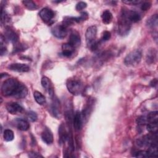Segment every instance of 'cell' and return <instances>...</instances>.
<instances>
[{
	"label": "cell",
	"mask_w": 158,
	"mask_h": 158,
	"mask_svg": "<svg viewBox=\"0 0 158 158\" xmlns=\"http://www.w3.org/2000/svg\"><path fill=\"white\" fill-rule=\"evenodd\" d=\"M16 127L21 131H27L30 128L29 123L23 118H17L15 120Z\"/></svg>",
	"instance_id": "cell-16"
},
{
	"label": "cell",
	"mask_w": 158,
	"mask_h": 158,
	"mask_svg": "<svg viewBox=\"0 0 158 158\" xmlns=\"http://www.w3.org/2000/svg\"><path fill=\"white\" fill-rule=\"evenodd\" d=\"M52 114L56 118H59L60 116V102L57 98H54L51 105Z\"/></svg>",
	"instance_id": "cell-15"
},
{
	"label": "cell",
	"mask_w": 158,
	"mask_h": 158,
	"mask_svg": "<svg viewBox=\"0 0 158 158\" xmlns=\"http://www.w3.org/2000/svg\"><path fill=\"white\" fill-rule=\"evenodd\" d=\"M157 123H148L146 124V129L150 133H157Z\"/></svg>",
	"instance_id": "cell-25"
},
{
	"label": "cell",
	"mask_w": 158,
	"mask_h": 158,
	"mask_svg": "<svg viewBox=\"0 0 158 158\" xmlns=\"http://www.w3.org/2000/svg\"><path fill=\"white\" fill-rule=\"evenodd\" d=\"M0 40H1V47H0V51H1V56H3L4 55L6 52H7V48L5 46V41H6V39H5V37L3 36L2 35H1V38H0Z\"/></svg>",
	"instance_id": "cell-27"
},
{
	"label": "cell",
	"mask_w": 158,
	"mask_h": 158,
	"mask_svg": "<svg viewBox=\"0 0 158 158\" xmlns=\"http://www.w3.org/2000/svg\"><path fill=\"white\" fill-rule=\"evenodd\" d=\"M68 91L73 95L80 94L83 90L82 82L76 78H70L66 83Z\"/></svg>",
	"instance_id": "cell-3"
},
{
	"label": "cell",
	"mask_w": 158,
	"mask_h": 158,
	"mask_svg": "<svg viewBox=\"0 0 158 158\" xmlns=\"http://www.w3.org/2000/svg\"><path fill=\"white\" fill-rule=\"evenodd\" d=\"M151 6V4L149 2H144L141 6V9L143 11L148 10Z\"/></svg>",
	"instance_id": "cell-36"
},
{
	"label": "cell",
	"mask_w": 158,
	"mask_h": 158,
	"mask_svg": "<svg viewBox=\"0 0 158 158\" xmlns=\"http://www.w3.org/2000/svg\"><path fill=\"white\" fill-rule=\"evenodd\" d=\"M142 52L140 49H135L130 52L125 57L124 64L128 67L138 65L141 59Z\"/></svg>",
	"instance_id": "cell-2"
},
{
	"label": "cell",
	"mask_w": 158,
	"mask_h": 158,
	"mask_svg": "<svg viewBox=\"0 0 158 158\" xmlns=\"http://www.w3.org/2000/svg\"><path fill=\"white\" fill-rule=\"evenodd\" d=\"M136 123L138 125H144L147 124L148 121H147L146 117H145V116L138 117L136 119Z\"/></svg>",
	"instance_id": "cell-29"
},
{
	"label": "cell",
	"mask_w": 158,
	"mask_h": 158,
	"mask_svg": "<svg viewBox=\"0 0 158 158\" xmlns=\"http://www.w3.org/2000/svg\"><path fill=\"white\" fill-rule=\"evenodd\" d=\"M102 22L105 24H109L112 20V14L109 10H104L101 15Z\"/></svg>",
	"instance_id": "cell-21"
},
{
	"label": "cell",
	"mask_w": 158,
	"mask_h": 158,
	"mask_svg": "<svg viewBox=\"0 0 158 158\" xmlns=\"http://www.w3.org/2000/svg\"><path fill=\"white\" fill-rule=\"evenodd\" d=\"M6 109L11 114H17L21 113L23 110V108L18 103L15 102H10L7 103L6 106Z\"/></svg>",
	"instance_id": "cell-7"
},
{
	"label": "cell",
	"mask_w": 158,
	"mask_h": 158,
	"mask_svg": "<svg viewBox=\"0 0 158 158\" xmlns=\"http://www.w3.org/2000/svg\"><path fill=\"white\" fill-rule=\"evenodd\" d=\"M97 34V28L94 25L89 27L85 33L86 42L88 47L96 41V37Z\"/></svg>",
	"instance_id": "cell-6"
},
{
	"label": "cell",
	"mask_w": 158,
	"mask_h": 158,
	"mask_svg": "<svg viewBox=\"0 0 158 158\" xmlns=\"http://www.w3.org/2000/svg\"><path fill=\"white\" fill-rule=\"evenodd\" d=\"M28 118L31 122H35L37 120V114L33 111H30L28 113Z\"/></svg>",
	"instance_id": "cell-32"
},
{
	"label": "cell",
	"mask_w": 158,
	"mask_h": 158,
	"mask_svg": "<svg viewBox=\"0 0 158 158\" xmlns=\"http://www.w3.org/2000/svg\"><path fill=\"white\" fill-rule=\"evenodd\" d=\"M88 18V13L86 12H83L80 14V15L79 17H74V20H75V22L79 23L82 21H85V20H87Z\"/></svg>",
	"instance_id": "cell-28"
},
{
	"label": "cell",
	"mask_w": 158,
	"mask_h": 158,
	"mask_svg": "<svg viewBox=\"0 0 158 158\" xmlns=\"http://www.w3.org/2000/svg\"><path fill=\"white\" fill-rule=\"evenodd\" d=\"M22 3L23 5L29 10H35L38 8L36 4L32 1H29V0H25L22 1Z\"/></svg>",
	"instance_id": "cell-26"
},
{
	"label": "cell",
	"mask_w": 158,
	"mask_h": 158,
	"mask_svg": "<svg viewBox=\"0 0 158 158\" xmlns=\"http://www.w3.org/2000/svg\"><path fill=\"white\" fill-rule=\"evenodd\" d=\"M3 138L6 141L9 142L12 141L14 138V134L13 131L9 129L5 130L3 133Z\"/></svg>",
	"instance_id": "cell-24"
},
{
	"label": "cell",
	"mask_w": 158,
	"mask_h": 158,
	"mask_svg": "<svg viewBox=\"0 0 158 158\" xmlns=\"http://www.w3.org/2000/svg\"><path fill=\"white\" fill-rule=\"evenodd\" d=\"M148 123H158V112L157 111L151 112L146 117Z\"/></svg>",
	"instance_id": "cell-23"
},
{
	"label": "cell",
	"mask_w": 158,
	"mask_h": 158,
	"mask_svg": "<svg viewBox=\"0 0 158 158\" xmlns=\"http://www.w3.org/2000/svg\"><path fill=\"white\" fill-rule=\"evenodd\" d=\"M158 24V16L157 14L152 15L146 21V25L151 28L156 27Z\"/></svg>",
	"instance_id": "cell-22"
},
{
	"label": "cell",
	"mask_w": 158,
	"mask_h": 158,
	"mask_svg": "<svg viewBox=\"0 0 158 158\" xmlns=\"http://www.w3.org/2000/svg\"><path fill=\"white\" fill-rule=\"evenodd\" d=\"M59 143L64 144L67 139H69V135L65 131L64 126L61 124L59 128Z\"/></svg>",
	"instance_id": "cell-18"
},
{
	"label": "cell",
	"mask_w": 158,
	"mask_h": 158,
	"mask_svg": "<svg viewBox=\"0 0 158 158\" xmlns=\"http://www.w3.org/2000/svg\"><path fill=\"white\" fill-rule=\"evenodd\" d=\"M33 97H34L36 102L40 105H43L46 102L45 96L41 93H40L38 91H34Z\"/></svg>",
	"instance_id": "cell-20"
},
{
	"label": "cell",
	"mask_w": 158,
	"mask_h": 158,
	"mask_svg": "<svg viewBox=\"0 0 158 158\" xmlns=\"http://www.w3.org/2000/svg\"><path fill=\"white\" fill-rule=\"evenodd\" d=\"M62 54H63L64 56L70 57L74 52L75 48L73 47L72 45H70L69 43H67L62 44Z\"/></svg>",
	"instance_id": "cell-17"
},
{
	"label": "cell",
	"mask_w": 158,
	"mask_h": 158,
	"mask_svg": "<svg viewBox=\"0 0 158 158\" xmlns=\"http://www.w3.org/2000/svg\"><path fill=\"white\" fill-rule=\"evenodd\" d=\"M111 37V34L110 32L109 31H104L102 33V40L104 41H108Z\"/></svg>",
	"instance_id": "cell-35"
},
{
	"label": "cell",
	"mask_w": 158,
	"mask_h": 158,
	"mask_svg": "<svg viewBox=\"0 0 158 158\" xmlns=\"http://www.w3.org/2000/svg\"><path fill=\"white\" fill-rule=\"evenodd\" d=\"M131 23H136L140 20L141 16L138 12L135 10H122V12Z\"/></svg>",
	"instance_id": "cell-9"
},
{
	"label": "cell",
	"mask_w": 158,
	"mask_h": 158,
	"mask_svg": "<svg viewBox=\"0 0 158 158\" xmlns=\"http://www.w3.org/2000/svg\"><path fill=\"white\" fill-rule=\"evenodd\" d=\"M83 123V121L81 112H80L79 111H77L75 114L73 120V127L75 130L77 131L80 130L82 128Z\"/></svg>",
	"instance_id": "cell-13"
},
{
	"label": "cell",
	"mask_w": 158,
	"mask_h": 158,
	"mask_svg": "<svg viewBox=\"0 0 158 158\" xmlns=\"http://www.w3.org/2000/svg\"><path fill=\"white\" fill-rule=\"evenodd\" d=\"M135 157H149L148 153L147 151H139L135 153L134 155Z\"/></svg>",
	"instance_id": "cell-30"
},
{
	"label": "cell",
	"mask_w": 158,
	"mask_h": 158,
	"mask_svg": "<svg viewBox=\"0 0 158 158\" xmlns=\"http://www.w3.org/2000/svg\"><path fill=\"white\" fill-rule=\"evenodd\" d=\"M28 157L31 158H38V157H43L40 154L36 152H30L28 153Z\"/></svg>",
	"instance_id": "cell-37"
},
{
	"label": "cell",
	"mask_w": 158,
	"mask_h": 158,
	"mask_svg": "<svg viewBox=\"0 0 158 158\" xmlns=\"http://www.w3.org/2000/svg\"><path fill=\"white\" fill-rule=\"evenodd\" d=\"M41 139L43 142L47 144H51L53 142L52 133L48 128L44 129L41 133Z\"/></svg>",
	"instance_id": "cell-14"
},
{
	"label": "cell",
	"mask_w": 158,
	"mask_h": 158,
	"mask_svg": "<svg viewBox=\"0 0 158 158\" xmlns=\"http://www.w3.org/2000/svg\"><path fill=\"white\" fill-rule=\"evenodd\" d=\"M39 15L43 21L44 22H48L52 19L54 16V13L51 9L45 7L40 11Z\"/></svg>",
	"instance_id": "cell-8"
},
{
	"label": "cell",
	"mask_w": 158,
	"mask_h": 158,
	"mask_svg": "<svg viewBox=\"0 0 158 158\" xmlns=\"http://www.w3.org/2000/svg\"><path fill=\"white\" fill-rule=\"evenodd\" d=\"M81 40L80 34L77 31H73L70 33L69 38V43L75 48L80 44Z\"/></svg>",
	"instance_id": "cell-12"
},
{
	"label": "cell",
	"mask_w": 158,
	"mask_h": 158,
	"mask_svg": "<svg viewBox=\"0 0 158 158\" xmlns=\"http://www.w3.org/2000/svg\"><path fill=\"white\" fill-rule=\"evenodd\" d=\"M21 83L15 78L6 80L1 86V93L4 96H15Z\"/></svg>",
	"instance_id": "cell-1"
},
{
	"label": "cell",
	"mask_w": 158,
	"mask_h": 158,
	"mask_svg": "<svg viewBox=\"0 0 158 158\" xmlns=\"http://www.w3.org/2000/svg\"><path fill=\"white\" fill-rule=\"evenodd\" d=\"M41 85L42 86L46 89V90H48L49 91V93L50 94V95H52L53 93L52 92V89L51 88V83L49 80V79L46 77H43L42 78H41Z\"/></svg>",
	"instance_id": "cell-19"
},
{
	"label": "cell",
	"mask_w": 158,
	"mask_h": 158,
	"mask_svg": "<svg viewBox=\"0 0 158 158\" xmlns=\"http://www.w3.org/2000/svg\"><path fill=\"white\" fill-rule=\"evenodd\" d=\"M8 68L10 70L18 72H27L30 70V67L27 64L20 63L11 64L8 66Z\"/></svg>",
	"instance_id": "cell-10"
},
{
	"label": "cell",
	"mask_w": 158,
	"mask_h": 158,
	"mask_svg": "<svg viewBox=\"0 0 158 158\" xmlns=\"http://www.w3.org/2000/svg\"><path fill=\"white\" fill-rule=\"evenodd\" d=\"M5 39L7 41H9L13 43H16L18 41L19 36L17 33L10 28H7L6 29L5 31Z\"/></svg>",
	"instance_id": "cell-11"
},
{
	"label": "cell",
	"mask_w": 158,
	"mask_h": 158,
	"mask_svg": "<svg viewBox=\"0 0 158 158\" xmlns=\"http://www.w3.org/2000/svg\"><path fill=\"white\" fill-rule=\"evenodd\" d=\"M123 2L124 3H127V4H129L131 5H137L139 4V3L141 2V1H123Z\"/></svg>",
	"instance_id": "cell-38"
},
{
	"label": "cell",
	"mask_w": 158,
	"mask_h": 158,
	"mask_svg": "<svg viewBox=\"0 0 158 158\" xmlns=\"http://www.w3.org/2000/svg\"><path fill=\"white\" fill-rule=\"evenodd\" d=\"M25 50V47L23 44L20 43H15V48L14 49V52H20Z\"/></svg>",
	"instance_id": "cell-33"
},
{
	"label": "cell",
	"mask_w": 158,
	"mask_h": 158,
	"mask_svg": "<svg viewBox=\"0 0 158 158\" xmlns=\"http://www.w3.org/2000/svg\"><path fill=\"white\" fill-rule=\"evenodd\" d=\"M51 32L52 35L57 38H64L67 34V27L62 23L61 24L56 25L52 28Z\"/></svg>",
	"instance_id": "cell-5"
},
{
	"label": "cell",
	"mask_w": 158,
	"mask_h": 158,
	"mask_svg": "<svg viewBox=\"0 0 158 158\" xmlns=\"http://www.w3.org/2000/svg\"><path fill=\"white\" fill-rule=\"evenodd\" d=\"M157 79H154V80H152L151 81V82L150 83V85H151V86L154 87V86H155L157 85Z\"/></svg>",
	"instance_id": "cell-39"
},
{
	"label": "cell",
	"mask_w": 158,
	"mask_h": 158,
	"mask_svg": "<svg viewBox=\"0 0 158 158\" xmlns=\"http://www.w3.org/2000/svg\"><path fill=\"white\" fill-rule=\"evenodd\" d=\"M86 3L85 2H83V1H80L79 2H78L77 4H76V7H75V9L77 10L78 11H80L83 9H84L86 7Z\"/></svg>",
	"instance_id": "cell-31"
},
{
	"label": "cell",
	"mask_w": 158,
	"mask_h": 158,
	"mask_svg": "<svg viewBox=\"0 0 158 158\" xmlns=\"http://www.w3.org/2000/svg\"><path fill=\"white\" fill-rule=\"evenodd\" d=\"M131 22L122 12L118 25V33L122 36L127 35L131 28Z\"/></svg>",
	"instance_id": "cell-4"
},
{
	"label": "cell",
	"mask_w": 158,
	"mask_h": 158,
	"mask_svg": "<svg viewBox=\"0 0 158 158\" xmlns=\"http://www.w3.org/2000/svg\"><path fill=\"white\" fill-rule=\"evenodd\" d=\"M156 53H154V51L153 52L152 51L151 52V54L148 53V54L147 55V60L148 62H154V60L156 59Z\"/></svg>",
	"instance_id": "cell-34"
}]
</instances>
